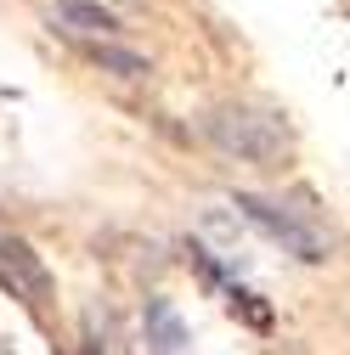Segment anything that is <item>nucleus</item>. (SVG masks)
<instances>
[{
  "instance_id": "nucleus-7",
  "label": "nucleus",
  "mask_w": 350,
  "mask_h": 355,
  "mask_svg": "<svg viewBox=\"0 0 350 355\" xmlns=\"http://www.w3.org/2000/svg\"><path fill=\"white\" fill-rule=\"evenodd\" d=\"M0 271H6V282L17 277L34 299H46V271H40V259H34L23 243H0Z\"/></svg>"
},
{
  "instance_id": "nucleus-5",
  "label": "nucleus",
  "mask_w": 350,
  "mask_h": 355,
  "mask_svg": "<svg viewBox=\"0 0 350 355\" xmlns=\"http://www.w3.org/2000/svg\"><path fill=\"white\" fill-rule=\"evenodd\" d=\"M142 327H147V355H192L187 344V322L175 316V304L169 299H147L142 310Z\"/></svg>"
},
{
  "instance_id": "nucleus-3",
  "label": "nucleus",
  "mask_w": 350,
  "mask_h": 355,
  "mask_svg": "<svg viewBox=\"0 0 350 355\" xmlns=\"http://www.w3.org/2000/svg\"><path fill=\"white\" fill-rule=\"evenodd\" d=\"M192 271H198L215 293H221V304H226V310H238L249 327H272V310L260 304V293H249V288H243V282H238V277H232V271H226V265L215 259L209 248H192Z\"/></svg>"
},
{
  "instance_id": "nucleus-6",
  "label": "nucleus",
  "mask_w": 350,
  "mask_h": 355,
  "mask_svg": "<svg viewBox=\"0 0 350 355\" xmlns=\"http://www.w3.org/2000/svg\"><path fill=\"white\" fill-rule=\"evenodd\" d=\"M79 51L91 57L102 73H113V79H147V73H153V62H147L142 51L119 46V40H79Z\"/></svg>"
},
{
  "instance_id": "nucleus-1",
  "label": "nucleus",
  "mask_w": 350,
  "mask_h": 355,
  "mask_svg": "<svg viewBox=\"0 0 350 355\" xmlns=\"http://www.w3.org/2000/svg\"><path fill=\"white\" fill-rule=\"evenodd\" d=\"M203 136L221 147L226 158H243V164H277L283 147H288V130L272 119V113H254V107H215L203 119Z\"/></svg>"
},
{
  "instance_id": "nucleus-4",
  "label": "nucleus",
  "mask_w": 350,
  "mask_h": 355,
  "mask_svg": "<svg viewBox=\"0 0 350 355\" xmlns=\"http://www.w3.org/2000/svg\"><path fill=\"white\" fill-rule=\"evenodd\" d=\"M51 23L74 40H119V17L102 12L97 0H57L51 6Z\"/></svg>"
},
{
  "instance_id": "nucleus-2",
  "label": "nucleus",
  "mask_w": 350,
  "mask_h": 355,
  "mask_svg": "<svg viewBox=\"0 0 350 355\" xmlns=\"http://www.w3.org/2000/svg\"><path fill=\"white\" fill-rule=\"evenodd\" d=\"M232 209L249 220V226H260L283 254H294V259H305V265H322L328 259V243H322V232L317 226H305V220L294 214V209H283L277 198H260V192H232Z\"/></svg>"
}]
</instances>
